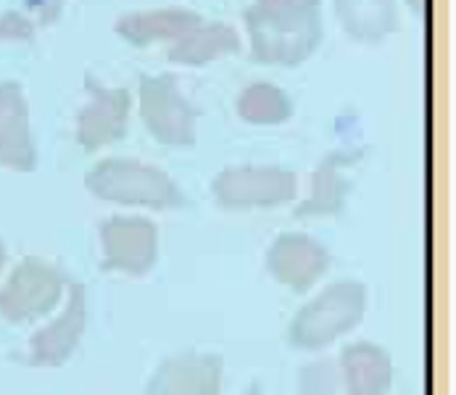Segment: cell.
I'll return each instance as SVG.
<instances>
[{"instance_id": "cell-16", "label": "cell", "mask_w": 456, "mask_h": 395, "mask_svg": "<svg viewBox=\"0 0 456 395\" xmlns=\"http://www.w3.org/2000/svg\"><path fill=\"white\" fill-rule=\"evenodd\" d=\"M348 395H388L393 383L391 356L375 343H354L340 359Z\"/></svg>"}, {"instance_id": "cell-11", "label": "cell", "mask_w": 456, "mask_h": 395, "mask_svg": "<svg viewBox=\"0 0 456 395\" xmlns=\"http://www.w3.org/2000/svg\"><path fill=\"white\" fill-rule=\"evenodd\" d=\"M0 164L16 172H32L37 164L29 106L16 82H0Z\"/></svg>"}, {"instance_id": "cell-12", "label": "cell", "mask_w": 456, "mask_h": 395, "mask_svg": "<svg viewBox=\"0 0 456 395\" xmlns=\"http://www.w3.org/2000/svg\"><path fill=\"white\" fill-rule=\"evenodd\" d=\"M222 391V356L183 353L159 367L148 395H219Z\"/></svg>"}, {"instance_id": "cell-8", "label": "cell", "mask_w": 456, "mask_h": 395, "mask_svg": "<svg viewBox=\"0 0 456 395\" xmlns=\"http://www.w3.org/2000/svg\"><path fill=\"white\" fill-rule=\"evenodd\" d=\"M90 101L77 117V140L85 150H101L125 137L132 98L125 87H106L95 77L85 79Z\"/></svg>"}, {"instance_id": "cell-6", "label": "cell", "mask_w": 456, "mask_h": 395, "mask_svg": "<svg viewBox=\"0 0 456 395\" xmlns=\"http://www.w3.org/2000/svg\"><path fill=\"white\" fill-rule=\"evenodd\" d=\"M211 190L219 206L232 211L272 208L296 198L298 180L282 166H230L219 172Z\"/></svg>"}, {"instance_id": "cell-10", "label": "cell", "mask_w": 456, "mask_h": 395, "mask_svg": "<svg viewBox=\"0 0 456 395\" xmlns=\"http://www.w3.org/2000/svg\"><path fill=\"white\" fill-rule=\"evenodd\" d=\"M87 327V295L82 285H71V295L64 314L32 335L29 340V364L32 367H61L79 345Z\"/></svg>"}, {"instance_id": "cell-9", "label": "cell", "mask_w": 456, "mask_h": 395, "mask_svg": "<svg viewBox=\"0 0 456 395\" xmlns=\"http://www.w3.org/2000/svg\"><path fill=\"white\" fill-rule=\"evenodd\" d=\"M266 266L280 285L296 293H306L330 269V254L320 240L309 235L285 232L272 243L266 254Z\"/></svg>"}, {"instance_id": "cell-20", "label": "cell", "mask_w": 456, "mask_h": 395, "mask_svg": "<svg viewBox=\"0 0 456 395\" xmlns=\"http://www.w3.org/2000/svg\"><path fill=\"white\" fill-rule=\"evenodd\" d=\"M35 37V21L19 11L0 16V43H24Z\"/></svg>"}, {"instance_id": "cell-18", "label": "cell", "mask_w": 456, "mask_h": 395, "mask_svg": "<svg viewBox=\"0 0 456 395\" xmlns=\"http://www.w3.org/2000/svg\"><path fill=\"white\" fill-rule=\"evenodd\" d=\"M238 117L256 127H277L293 117V101L272 82H254L238 98Z\"/></svg>"}, {"instance_id": "cell-2", "label": "cell", "mask_w": 456, "mask_h": 395, "mask_svg": "<svg viewBox=\"0 0 456 395\" xmlns=\"http://www.w3.org/2000/svg\"><path fill=\"white\" fill-rule=\"evenodd\" d=\"M87 190L101 200L145 206V208H180L185 196L177 182L159 166L142 164L137 158H103L85 180Z\"/></svg>"}, {"instance_id": "cell-3", "label": "cell", "mask_w": 456, "mask_h": 395, "mask_svg": "<svg viewBox=\"0 0 456 395\" xmlns=\"http://www.w3.org/2000/svg\"><path fill=\"white\" fill-rule=\"evenodd\" d=\"M367 290L359 282H335L306 303L290 325V343L304 351H320L364 319Z\"/></svg>"}, {"instance_id": "cell-1", "label": "cell", "mask_w": 456, "mask_h": 395, "mask_svg": "<svg viewBox=\"0 0 456 395\" xmlns=\"http://www.w3.org/2000/svg\"><path fill=\"white\" fill-rule=\"evenodd\" d=\"M251 59L269 66L304 64L322 43L320 0H256L246 11Z\"/></svg>"}, {"instance_id": "cell-21", "label": "cell", "mask_w": 456, "mask_h": 395, "mask_svg": "<svg viewBox=\"0 0 456 395\" xmlns=\"http://www.w3.org/2000/svg\"><path fill=\"white\" fill-rule=\"evenodd\" d=\"M409 5H411L414 11H422V8H425V0H409Z\"/></svg>"}, {"instance_id": "cell-23", "label": "cell", "mask_w": 456, "mask_h": 395, "mask_svg": "<svg viewBox=\"0 0 456 395\" xmlns=\"http://www.w3.org/2000/svg\"><path fill=\"white\" fill-rule=\"evenodd\" d=\"M3 263H5V248H3V240H0V271H3Z\"/></svg>"}, {"instance_id": "cell-4", "label": "cell", "mask_w": 456, "mask_h": 395, "mask_svg": "<svg viewBox=\"0 0 456 395\" xmlns=\"http://www.w3.org/2000/svg\"><path fill=\"white\" fill-rule=\"evenodd\" d=\"M140 117L161 145L188 148L196 142V109L169 74L140 79Z\"/></svg>"}, {"instance_id": "cell-7", "label": "cell", "mask_w": 456, "mask_h": 395, "mask_svg": "<svg viewBox=\"0 0 456 395\" xmlns=\"http://www.w3.org/2000/svg\"><path fill=\"white\" fill-rule=\"evenodd\" d=\"M103 269L142 277L159 256V230L142 216H111L101 224Z\"/></svg>"}, {"instance_id": "cell-17", "label": "cell", "mask_w": 456, "mask_h": 395, "mask_svg": "<svg viewBox=\"0 0 456 395\" xmlns=\"http://www.w3.org/2000/svg\"><path fill=\"white\" fill-rule=\"evenodd\" d=\"M343 29L359 43H380L398 29L395 0H332Z\"/></svg>"}, {"instance_id": "cell-14", "label": "cell", "mask_w": 456, "mask_h": 395, "mask_svg": "<svg viewBox=\"0 0 456 395\" xmlns=\"http://www.w3.org/2000/svg\"><path fill=\"white\" fill-rule=\"evenodd\" d=\"M362 150H338L325 156L312 177V193L296 208V219H314V216H338L346 208V198L351 190L348 177L343 174L346 166L356 164Z\"/></svg>"}, {"instance_id": "cell-13", "label": "cell", "mask_w": 456, "mask_h": 395, "mask_svg": "<svg viewBox=\"0 0 456 395\" xmlns=\"http://www.w3.org/2000/svg\"><path fill=\"white\" fill-rule=\"evenodd\" d=\"M200 21L203 19L191 8H153V11H132L119 16L114 29L130 45L145 48L153 43H175Z\"/></svg>"}, {"instance_id": "cell-15", "label": "cell", "mask_w": 456, "mask_h": 395, "mask_svg": "<svg viewBox=\"0 0 456 395\" xmlns=\"http://www.w3.org/2000/svg\"><path fill=\"white\" fill-rule=\"evenodd\" d=\"M240 51L238 32L224 21H200L169 45L167 59L180 66H206Z\"/></svg>"}, {"instance_id": "cell-22", "label": "cell", "mask_w": 456, "mask_h": 395, "mask_svg": "<svg viewBox=\"0 0 456 395\" xmlns=\"http://www.w3.org/2000/svg\"><path fill=\"white\" fill-rule=\"evenodd\" d=\"M248 395H261L259 383H254V385H251V388H248Z\"/></svg>"}, {"instance_id": "cell-5", "label": "cell", "mask_w": 456, "mask_h": 395, "mask_svg": "<svg viewBox=\"0 0 456 395\" xmlns=\"http://www.w3.org/2000/svg\"><path fill=\"white\" fill-rule=\"evenodd\" d=\"M66 287L61 269L43 259H24L0 290V314L11 325L35 322L56 309Z\"/></svg>"}, {"instance_id": "cell-19", "label": "cell", "mask_w": 456, "mask_h": 395, "mask_svg": "<svg viewBox=\"0 0 456 395\" xmlns=\"http://www.w3.org/2000/svg\"><path fill=\"white\" fill-rule=\"evenodd\" d=\"M338 388V369L332 361L309 364L301 372V393L298 395H335Z\"/></svg>"}]
</instances>
